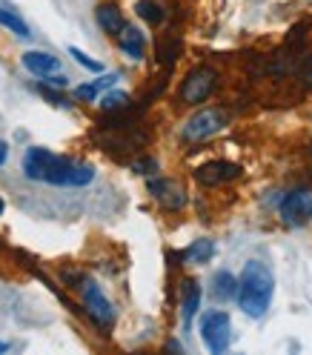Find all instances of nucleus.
Here are the masks:
<instances>
[{
  "label": "nucleus",
  "mask_w": 312,
  "mask_h": 355,
  "mask_svg": "<svg viewBox=\"0 0 312 355\" xmlns=\"http://www.w3.org/2000/svg\"><path fill=\"white\" fill-rule=\"evenodd\" d=\"M24 175L29 181H43L52 187H86L95 181V169L89 164L63 158L43 146H32L24 155Z\"/></svg>",
  "instance_id": "f257e3e1"
},
{
  "label": "nucleus",
  "mask_w": 312,
  "mask_h": 355,
  "mask_svg": "<svg viewBox=\"0 0 312 355\" xmlns=\"http://www.w3.org/2000/svg\"><path fill=\"white\" fill-rule=\"evenodd\" d=\"M272 293H275V278L270 266L261 261H247V266L241 270L238 290H235V298L243 313L250 318H261L272 304Z\"/></svg>",
  "instance_id": "f03ea898"
},
{
  "label": "nucleus",
  "mask_w": 312,
  "mask_h": 355,
  "mask_svg": "<svg viewBox=\"0 0 312 355\" xmlns=\"http://www.w3.org/2000/svg\"><path fill=\"white\" fill-rule=\"evenodd\" d=\"M229 338H232L229 315L220 313V309H215V313H207L204 321H200V341H204V347L212 355H220V352H227Z\"/></svg>",
  "instance_id": "7ed1b4c3"
},
{
  "label": "nucleus",
  "mask_w": 312,
  "mask_h": 355,
  "mask_svg": "<svg viewBox=\"0 0 312 355\" xmlns=\"http://www.w3.org/2000/svg\"><path fill=\"white\" fill-rule=\"evenodd\" d=\"M218 86V72L209 69V66H198V69H192L181 86V98L187 103H204Z\"/></svg>",
  "instance_id": "20e7f679"
},
{
  "label": "nucleus",
  "mask_w": 312,
  "mask_h": 355,
  "mask_svg": "<svg viewBox=\"0 0 312 355\" xmlns=\"http://www.w3.org/2000/svg\"><path fill=\"white\" fill-rule=\"evenodd\" d=\"M80 295H83V306H86L89 318H92L98 327H112L115 309H112V304H109V298L103 295V290L95 281H83Z\"/></svg>",
  "instance_id": "39448f33"
},
{
  "label": "nucleus",
  "mask_w": 312,
  "mask_h": 355,
  "mask_svg": "<svg viewBox=\"0 0 312 355\" xmlns=\"http://www.w3.org/2000/svg\"><path fill=\"white\" fill-rule=\"evenodd\" d=\"M281 220L286 227H304L312 220V192L295 189L281 201Z\"/></svg>",
  "instance_id": "423d86ee"
},
{
  "label": "nucleus",
  "mask_w": 312,
  "mask_h": 355,
  "mask_svg": "<svg viewBox=\"0 0 312 355\" xmlns=\"http://www.w3.org/2000/svg\"><path fill=\"white\" fill-rule=\"evenodd\" d=\"M224 112H218V109H204V112H198L195 118L187 121L184 126V138L187 141H207L212 135H218L220 129H224Z\"/></svg>",
  "instance_id": "0eeeda50"
},
{
  "label": "nucleus",
  "mask_w": 312,
  "mask_h": 355,
  "mask_svg": "<svg viewBox=\"0 0 312 355\" xmlns=\"http://www.w3.org/2000/svg\"><path fill=\"white\" fill-rule=\"evenodd\" d=\"M241 172L243 169L232 161H209L195 169V178H198V184H204V187H220V184L241 178Z\"/></svg>",
  "instance_id": "6e6552de"
},
{
  "label": "nucleus",
  "mask_w": 312,
  "mask_h": 355,
  "mask_svg": "<svg viewBox=\"0 0 312 355\" xmlns=\"http://www.w3.org/2000/svg\"><path fill=\"white\" fill-rule=\"evenodd\" d=\"M198 306H200V284L195 278H187L181 284V324H184V329L192 327Z\"/></svg>",
  "instance_id": "1a4fd4ad"
},
{
  "label": "nucleus",
  "mask_w": 312,
  "mask_h": 355,
  "mask_svg": "<svg viewBox=\"0 0 312 355\" xmlns=\"http://www.w3.org/2000/svg\"><path fill=\"white\" fill-rule=\"evenodd\" d=\"M149 192L158 198V201L166 207V209H181L184 204H187V195H184V189L177 187V184H172V181H149Z\"/></svg>",
  "instance_id": "9d476101"
},
{
  "label": "nucleus",
  "mask_w": 312,
  "mask_h": 355,
  "mask_svg": "<svg viewBox=\"0 0 312 355\" xmlns=\"http://www.w3.org/2000/svg\"><path fill=\"white\" fill-rule=\"evenodd\" d=\"M24 66L32 72V75H40V78H46V75H55L60 69V60L49 52H26L24 55Z\"/></svg>",
  "instance_id": "9b49d317"
},
{
  "label": "nucleus",
  "mask_w": 312,
  "mask_h": 355,
  "mask_svg": "<svg viewBox=\"0 0 312 355\" xmlns=\"http://www.w3.org/2000/svg\"><path fill=\"white\" fill-rule=\"evenodd\" d=\"M118 37H121V49L126 52V58H132V60H141V58H144V52H146V37L141 35V29L123 24V29L118 32Z\"/></svg>",
  "instance_id": "f8f14e48"
},
{
  "label": "nucleus",
  "mask_w": 312,
  "mask_h": 355,
  "mask_svg": "<svg viewBox=\"0 0 312 355\" xmlns=\"http://www.w3.org/2000/svg\"><path fill=\"white\" fill-rule=\"evenodd\" d=\"M95 17H98V24H101V29L106 35H118L123 29V15H121V9L115 3H101L95 9Z\"/></svg>",
  "instance_id": "ddd939ff"
},
{
  "label": "nucleus",
  "mask_w": 312,
  "mask_h": 355,
  "mask_svg": "<svg viewBox=\"0 0 312 355\" xmlns=\"http://www.w3.org/2000/svg\"><path fill=\"white\" fill-rule=\"evenodd\" d=\"M212 255H215V243L209 238H198L184 250V261L187 263H209Z\"/></svg>",
  "instance_id": "4468645a"
},
{
  "label": "nucleus",
  "mask_w": 312,
  "mask_h": 355,
  "mask_svg": "<svg viewBox=\"0 0 312 355\" xmlns=\"http://www.w3.org/2000/svg\"><path fill=\"white\" fill-rule=\"evenodd\" d=\"M118 83V75H103V78H98V80H92V83H83V86H78L75 89V98H80V101H95L103 89H112Z\"/></svg>",
  "instance_id": "2eb2a0df"
},
{
  "label": "nucleus",
  "mask_w": 312,
  "mask_h": 355,
  "mask_svg": "<svg viewBox=\"0 0 312 355\" xmlns=\"http://www.w3.org/2000/svg\"><path fill=\"white\" fill-rule=\"evenodd\" d=\"M235 290H238V281H235L232 272L220 270V272L212 278V295H215L218 301H229V298H235Z\"/></svg>",
  "instance_id": "dca6fc26"
},
{
  "label": "nucleus",
  "mask_w": 312,
  "mask_h": 355,
  "mask_svg": "<svg viewBox=\"0 0 312 355\" xmlns=\"http://www.w3.org/2000/svg\"><path fill=\"white\" fill-rule=\"evenodd\" d=\"M135 12H138V17L141 20H146V24L149 26H158V24H164V9L158 6V3H155V0H138V3H135Z\"/></svg>",
  "instance_id": "f3484780"
},
{
  "label": "nucleus",
  "mask_w": 312,
  "mask_h": 355,
  "mask_svg": "<svg viewBox=\"0 0 312 355\" xmlns=\"http://www.w3.org/2000/svg\"><path fill=\"white\" fill-rule=\"evenodd\" d=\"M0 26L9 29V32H15L17 37H29L26 20L20 17V15H15V12H9V9H3V6H0Z\"/></svg>",
  "instance_id": "a211bd4d"
},
{
  "label": "nucleus",
  "mask_w": 312,
  "mask_h": 355,
  "mask_svg": "<svg viewBox=\"0 0 312 355\" xmlns=\"http://www.w3.org/2000/svg\"><path fill=\"white\" fill-rule=\"evenodd\" d=\"M69 55H72V58H75V60L83 66V69H89V72H101V69H103V63H101V60L89 58V55H86V52H80L78 46H69Z\"/></svg>",
  "instance_id": "6ab92c4d"
},
{
  "label": "nucleus",
  "mask_w": 312,
  "mask_h": 355,
  "mask_svg": "<svg viewBox=\"0 0 312 355\" xmlns=\"http://www.w3.org/2000/svg\"><path fill=\"white\" fill-rule=\"evenodd\" d=\"M123 103H129V95L126 92H112L103 98V109H121Z\"/></svg>",
  "instance_id": "aec40b11"
},
{
  "label": "nucleus",
  "mask_w": 312,
  "mask_h": 355,
  "mask_svg": "<svg viewBox=\"0 0 312 355\" xmlns=\"http://www.w3.org/2000/svg\"><path fill=\"white\" fill-rule=\"evenodd\" d=\"M46 83H49V86L63 89V86H66V78H63V75H46Z\"/></svg>",
  "instance_id": "412c9836"
},
{
  "label": "nucleus",
  "mask_w": 312,
  "mask_h": 355,
  "mask_svg": "<svg viewBox=\"0 0 312 355\" xmlns=\"http://www.w3.org/2000/svg\"><path fill=\"white\" fill-rule=\"evenodd\" d=\"M6 158H9V146H6V141H0V166L6 164Z\"/></svg>",
  "instance_id": "4be33fe9"
},
{
  "label": "nucleus",
  "mask_w": 312,
  "mask_h": 355,
  "mask_svg": "<svg viewBox=\"0 0 312 355\" xmlns=\"http://www.w3.org/2000/svg\"><path fill=\"white\" fill-rule=\"evenodd\" d=\"M9 349V344H3V341H0V352H6Z\"/></svg>",
  "instance_id": "5701e85b"
},
{
  "label": "nucleus",
  "mask_w": 312,
  "mask_h": 355,
  "mask_svg": "<svg viewBox=\"0 0 312 355\" xmlns=\"http://www.w3.org/2000/svg\"><path fill=\"white\" fill-rule=\"evenodd\" d=\"M3 209H6V204H3V198H0V215H3Z\"/></svg>",
  "instance_id": "b1692460"
}]
</instances>
